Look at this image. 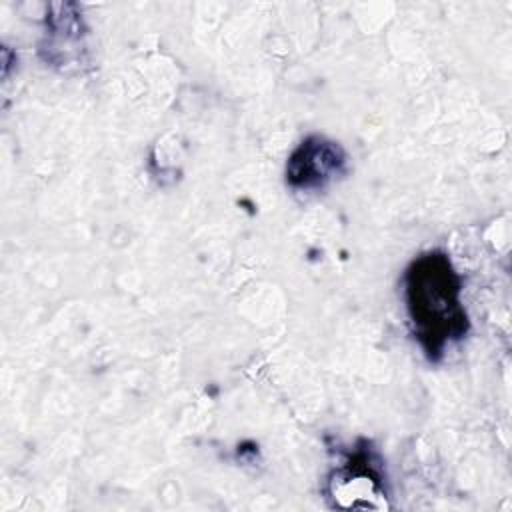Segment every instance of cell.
<instances>
[{
  "label": "cell",
  "instance_id": "obj_1",
  "mask_svg": "<svg viewBox=\"0 0 512 512\" xmlns=\"http://www.w3.org/2000/svg\"><path fill=\"white\" fill-rule=\"evenodd\" d=\"M462 280L448 254L430 250L416 256L404 272V302L414 338L426 358L436 362L460 342L470 320L462 304Z\"/></svg>",
  "mask_w": 512,
  "mask_h": 512
},
{
  "label": "cell",
  "instance_id": "obj_2",
  "mask_svg": "<svg viewBox=\"0 0 512 512\" xmlns=\"http://www.w3.org/2000/svg\"><path fill=\"white\" fill-rule=\"evenodd\" d=\"M328 496L338 508H388L380 466L366 450L332 470Z\"/></svg>",
  "mask_w": 512,
  "mask_h": 512
},
{
  "label": "cell",
  "instance_id": "obj_3",
  "mask_svg": "<svg viewBox=\"0 0 512 512\" xmlns=\"http://www.w3.org/2000/svg\"><path fill=\"white\" fill-rule=\"evenodd\" d=\"M346 172L344 148L326 136H308L286 162V182L296 190L324 188Z\"/></svg>",
  "mask_w": 512,
  "mask_h": 512
}]
</instances>
